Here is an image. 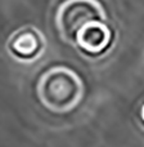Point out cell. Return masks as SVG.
Masks as SVG:
<instances>
[{
	"mask_svg": "<svg viewBox=\"0 0 144 147\" xmlns=\"http://www.w3.org/2000/svg\"><path fill=\"white\" fill-rule=\"evenodd\" d=\"M38 97L44 107L54 114H67L75 110L84 98V83L73 70L54 66L40 76Z\"/></svg>",
	"mask_w": 144,
	"mask_h": 147,
	"instance_id": "cell-1",
	"label": "cell"
},
{
	"mask_svg": "<svg viewBox=\"0 0 144 147\" xmlns=\"http://www.w3.org/2000/svg\"><path fill=\"white\" fill-rule=\"evenodd\" d=\"M103 21H106L104 9L99 3L90 0L66 1L57 13V27L61 36L72 44L91 26Z\"/></svg>",
	"mask_w": 144,
	"mask_h": 147,
	"instance_id": "cell-2",
	"label": "cell"
},
{
	"mask_svg": "<svg viewBox=\"0 0 144 147\" xmlns=\"http://www.w3.org/2000/svg\"><path fill=\"white\" fill-rule=\"evenodd\" d=\"M44 44L43 34L32 26H26L13 32L8 48L15 57L28 61L36 58L43 52Z\"/></svg>",
	"mask_w": 144,
	"mask_h": 147,
	"instance_id": "cell-3",
	"label": "cell"
},
{
	"mask_svg": "<svg viewBox=\"0 0 144 147\" xmlns=\"http://www.w3.org/2000/svg\"><path fill=\"white\" fill-rule=\"evenodd\" d=\"M111 41L112 31L106 21H103L91 26L88 31L78 36V39L75 41V45H77L84 53L89 56H98L108 48Z\"/></svg>",
	"mask_w": 144,
	"mask_h": 147,
	"instance_id": "cell-4",
	"label": "cell"
},
{
	"mask_svg": "<svg viewBox=\"0 0 144 147\" xmlns=\"http://www.w3.org/2000/svg\"><path fill=\"white\" fill-rule=\"evenodd\" d=\"M140 117H142V121L144 123V105L142 106V110H140Z\"/></svg>",
	"mask_w": 144,
	"mask_h": 147,
	"instance_id": "cell-5",
	"label": "cell"
}]
</instances>
